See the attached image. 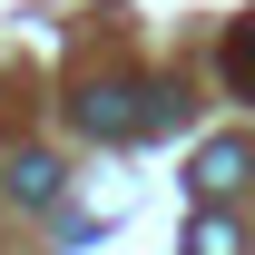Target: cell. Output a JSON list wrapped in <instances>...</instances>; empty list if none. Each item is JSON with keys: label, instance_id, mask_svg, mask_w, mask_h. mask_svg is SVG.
Returning a JSON list of instances; mask_svg holds the SVG:
<instances>
[{"label": "cell", "instance_id": "5", "mask_svg": "<svg viewBox=\"0 0 255 255\" xmlns=\"http://www.w3.org/2000/svg\"><path fill=\"white\" fill-rule=\"evenodd\" d=\"M187 255H246V236H236L226 216H196L187 226Z\"/></svg>", "mask_w": 255, "mask_h": 255}, {"label": "cell", "instance_id": "1", "mask_svg": "<svg viewBox=\"0 0 255 255\" xmlns=\"http://www.w3.org/2000/svg\"><path fill=\"white\" fill-rule=\"evenodd\" d=\"M167 118H177V89H89L79 98V128L108 137V147H118V137H147V128H167Z\"/></svg>", "mask_w": 255, "mask_h": 255}, {"label": "cell", "instance_id": "3", "mask_svg": "<svg viewBox=\"0 0 255 255\" xmlns=\"http://www.w3.org/2000/svg\"><path fill=\"white\" fill-rule=\"evenodd\" d=\"M10 196H20V206H49V196H59V167L49 157H10Z\"/></svg>", "mask_w": 255, "mask_h": 255}, {"label": "cell", "instance_id": "2", "mask_svg": "<svg viewBox=\"0 0 255 255\" xmlns=\"http://www.w3.org/2000/svg\"><path fill=\"white\" fill-rule=\"evenodd\" d=\"M246 177H255V157H246V147H236V137H216V147L196 157V177H187V187L206 196V206H216V196H236V187H246Z\"/></svg>", "mask_w": 255, "mask_h": 255}, {"label": "cell", "instance_id": "4", "mask_svg": "<svg viewBox=\"0 0 255 255\" xmlns=\"http://www.w3.org/2000/svg\"><path fill=\"white\" fill-rule=\"evenodd\" d=\"M226 89H236V98H255V20L226 39Z\"/></svg>", "mask_w": 255, "mask_h": 255}]
</instances>
